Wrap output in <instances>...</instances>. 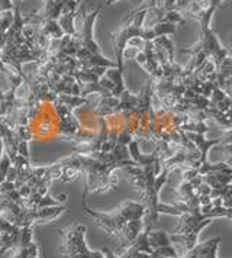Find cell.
I'll list each match as a JSON object with an SVG mask.
<instances>
[{"label":"cell","mask_w":232,"mask_h":258,"mask_svg":"<svg viewBox=\"0 0 232 258\" xmlns=\"http://www.w3.org/2000/svg\"><path fill=\"white\" fill-rule=\"evenodd\" d=\"M67 167L76 168L86 177L84 190L87 193H106L116 187L118 176L115 173L125 167H138L129 157L128 145L116 144L109 153H96L92 155L73 153L60 160Z\"/></svg>","instance_id":"6da1fadb"},{"label":"cell","mask_w":232,"mask_h":258,"mask_svg":"<svg viewBox=\"0 0 232 258\" xmlns=\"http://www.w3.org/2000/svg\"><path fill=\"white\" fill-rule=\"evenodd\" d=\"M81 209L96 226L102 228L104 232L115 236L119 241L121 246L118 249V254L131 245L144 229L145 206L142 202L138 203L134 200H128L113 212H99L87 205V191L83 188Z\"/></svg>","instance_id":"7a4b0ae2"},{"label":"cell","mask_w":232,"mask_h":258,"mask_svg":"<svg viewBox=\"0 0 232 258\" xmlns=\"http://www.w3.org/2000/svg\"><path fill=\"white\" fill-rule=\"evenodd\" d=\"M127 178H129L134 186L139 190L142 203L145 206L144 216V229L152 231L154 225L158 219V203H160V191L168 181L170 170L160 165L150 167H125L121 170Z\"/></svg>","instance_id":"3957f363"},{"label":"cell","mask_w":232,"mask_h":258,"mask_svg":"<svg viewBox=\"0 0 232 258\" xmlns=\"http://www.w3.org/2000/svg\"><path fill=\"white\" fill-rule=\"evenodd\" d=\"M158 215H176L180 216V221L177 228L171 234H168V238L171 242H177L183 245L189 251L197 244L200 232L213 222V218L210 215H206L200 211V206L189 208L183 202H177L176 205H164L158 203Z\"/></svg>","instance_id":"277c9868"},{"label":"cell","mask_w":232,"mask_h":258,"mask_svg":"<svg viewBox=\"0 0 232 258\" xmlns=\"http://www.w3.org/2000/svg\"><path fill=\"white\" fill-rule=\"evenodd\" d=\"M147 12H148L147 8H138V9L129 12L115 31H112L109 34L110 44L115 51L116 69L121 73H124L125 49L134 38H138L142 41H152L154 38H157L152 26H147V28L144 26Z\"/></svg>","instance_id":"5b68a950"},{"label":"cell","mask_w":232,"mask_h":258,"mask_svg":"<svg viewBox=\"0 0 232 258\" xmlns=\"http://www.w3.org/2000/svg\"><path fill=\"white\" fill-rule=\"evenodd\" d=\"M102 6H97L90 12H86V9L81 6L80 13L83 16V26L80 31H77V35L80 39V48L76 52L74 58L79 61L80 69H90V67H106V69H116L115 61H110L102 54V49L94 41V22L100 16Z\"/></svg>","instance_id":"8992f818"},{"label":"cell","mask_w":232,"mask_h":258,"mask_svg":"<svg viewBox=\"0 0 232 258\" xmlns=\"http://www.w3.org/2000/svg\"><path fill=\"white\" fill-rule=\"evenodd\" d=\"M86 231L87 228L79 222H73L60 231L63 258H104L102 251H93L87 246Z\"/></svg>","instance_id":"52a82bcc"},{"label":"cell","mask_w":232,"mask_h":258,"mask_svg":"<svg viewBox=\"0 0 232 258\" xmlns=\"http://www.w3.org/2000/svg\"><path fill=\"white\" fill-rule=\"evenodd\" d=\"M223 0H192L179 12L183 18H192L200 25V32L210 29V21L215 11L220 6Z\"/></svg>","instance_id":"ba28073f"},{"label":"cell","mask_w":232,"mask_h":258,"mask_svg":"<svg viewBox=\"0 0 232 258\" xmlns=\"http://www.w3.org/2000/svg\"><path fill=\"white\" fill-rule=\"evenodd\" d=\"M148 244L154 254L164 258H177V251L174 249L173 242L170 241L168 234L164 231H151L148 234Z\"/></svg>","instance_id":"9c48e42d"},{"label":"cell","mask_w":232,"mask_h":258,"mask_svg":"<svg viewBox=\"0 0 232 258\" xmlns=\"http://www.w3.org/2000/svg\"><path fill=\"white\" fill-rule=\"evenodd\" d=\"M220 238H212L202 244H196L192 249H189L183 257L177 258H218Z\"/></svg>","instance_id":"30bf717a"},{"label":"cell","mask_w":232,"mask_h":258,"mask_svg":"<svg viewBox=\"0 0 232 258\" xmlns=\"http://www.w3.org/2000/svg\"><path fill=\"white\" fill-rule=\"evenodd\" d=\"M12 258H39L38 257V245L32 241L28 245L19 248Z\"/></svg>","instance_id":"8fae6325"},{"label":"cell","mask_w":232,"mask_h":258,"mask_svg":"<svg viewBox=\"0 0 232 258\" xmlns=\"http://www.w3.org/2000/svg\"><path fill=\"white\" fill-rule=\"evenodd\" d=\"M162 24H173V25H185V18L182 16V13L177 11H168L162 16Z\"/></svg>","instance_id":"7c38bea8"},{"label":"cell","mask_w":232,"mask_h":258,"mask_svg":"<svg viewBox=\"0 0 232 258\" xmlns=\"http://www.w3.org/2000/svg\"><path fill=\"white\" fill-rule=\"evenodd\" d=\"M115 2H118V0H106V3H107V5H113Z\"/></svg>","instance_id":"4fadbf2b"}]
</instances>
